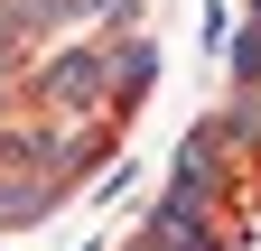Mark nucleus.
<instances>
[{"mask_svg":"<svg viewBox=\"0 0 261 251\" xmlns=\"http://www.w3.org/2000/svg\"><path fill=\"white\" fill-rule=\"evenodd\" d=\"M47 103H65V112H93L112 93V75H103V56H84V47H65V56H47Z\"/></svg>","mask_w":261,"mask_h":251,"instance_id":"obj_1","label":"nucleus"},{"mask_svg":"<svg viewBox=\"0 0 261 251\" xmlns=\"http://www.w3.org/2000/svg\"><path fill=\"white\" fill-rule=\"evenodd\" d=\"M0 19H10L19 38H28V28H75L84 0H0Z\"/></svg>","mask_w":261,"mask_h":251,"instance_id":"obj_2","label":"nucleus"},{"mask_svg":"<svg viewBox=\"0 0 261 251\" xmlns=\"http://www.w3.org/2000/svg\"><path fill=\"white\" fill-rule=\"evenodd\" d=\"M149 66H159V56H149V38H130V47H112V56H103V75H112V93H121V103L149 84Z\"/></svg>","mask_w":261,"mask_h":251,"instance_id":"obj_3","label":"nucleus"},{"mask_svg":"<svg viewBox=\"0 0 261 251\" xmlns=\"http://www.w3.org/2000/svg\"><path fill=\"white\" fill-rule=\"evenodd\" d=\"M233 66H243V84H261V28H243V38H233Z\"/></svg>","mask_w":261,"mask_h":251,"instance_id":"obj_4","label":"nucleus"},{"mask_svg":"<svg viewBox=\"0 0 261 251\" xmlns=\"http://www.w3.org/2000/svg\"><path fill=\"white\" fill-rule=\"evenodd\" d=\"M252 10H261V0H252Z\"/></svg>","mask_w":261,"mask_h":251,"instance_id":"obj_5","label":"nucleus"}]
</instances>
